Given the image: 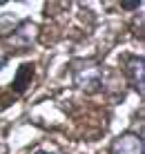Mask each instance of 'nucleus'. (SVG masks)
Wrapping results in <instances>:
<instances>
[{
  "label": "nucleus",
  "instance_id": "obj_1",
  "mask_svg": "<svg viewBox=\"0 0 145 154\" xmlns=\"http://www.w3.org/2000/svg\"><path fill=\"white\" fill-rule=\"evenodd\" d=\"M123 74H125L130 87L138 96H143L145 94V60H143V56H125Z\"/></svg>",
  "mask_w": 145,
  "mask_h": 154
},
{
  "label": "nucleus",
  "instance_id": "obj_6",
  "mask_svg": "<svg viewBox=\"0 0 145 154\" xmlns=\"http://www.w3.org/2000/svg\"><path fill=\"white\" fill-rule=\"evenodd\" d=\"M40 154H54V152H40Z\"/></svg>",
  "mask_w": 145,
  "mask_h": 154
},
{
  "label": "nucleus",
  "instance_id": "obj_5",
  "mask_svg": "<svg viewBox=\"0 0 145 154\" xmlns=\"http://www.w3.org/2000/svg\"><path fill=\"white\" fill-rule=\"evenodd\" d=\"M5 65H7V56H0V69H2Z\"/></svg>",
  "mask_w": 145,
  "mask_h": 154
},
{
  "label": "nucleus",
  "instance_id": "obj_2",
  "mask_svg": "<svg viewBox=\"0 0 145 154\" xmlns=\"http://www.w3.org/2000/svg\"><path fill=\"white\" fill-rule=\"evenodd\" d=\"M143 150H145L143 134L134 130L119 134L110 145V154H143Z\"/></svg>",
  "mask_w": 145,
  "mask_h": 154
},
{
  "label": "nucleus",
  "instance_id": "obj_4",
  "mask_svg": "<svg viewBox=\"0 0 145 154\" xmlns=\"http://www.w3.org/2000/svg\"><path fill=\"white\" fill-rule=\"evenodd\" d=\"M143 5V0H134V2H121V7L125 9V11H134V9H138Z\"/></svg>",
  "mask_w": 145,
  "mask_h": 154
},
{
  "label": "nucleus",
  "instance_id": "obj_3",
  "mask_svg": "<svg viewBox=\"0 0 145 154\" xmlns=\"http://www.w3.org/2000/svg\"><path fill=\"white\" fill-rule=\"evenodd\" d=\"M31 76H34V65H31V63H23V65L18 67V72H16V78L11 81V89L18 92V94H23L25 89L29 87Z\"/></svg>",
  "mask_w": 145,
  "mask_h": 154
}]
</instances>
